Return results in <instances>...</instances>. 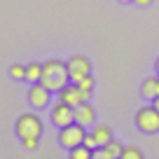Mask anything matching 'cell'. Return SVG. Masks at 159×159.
I'll return each mask as SVG.
<instances>
[{"instance_id": "cell-17", "label": "cell", "mask_w": 159, "mask_h": 159, "mask_svg": "<svg viewBox=\"0 0 159 159\" xmlns=\"http://www.w3.org/2000/svg\"><path fill=\"white\" fill-rule=\"evenodd\" d=\"M82 143H84L87 148H91V150L98 148V140L94 138V134H91V131H87V134H84V140H82Z\"/></svg>"}, {"instance_id": "cell-11", "label": "cell", "mask_w": 159, "mask_h": 159, "mask_svg": "<svg viewBox=\"0 0 159 159\" xmlns=\"http://www.w3.org/2000/svg\"><path fill=\"white\" fill-rule=\"evenodd\" d=\"M91 134L98 140V145H105L108 140H112V129H110L108 124H96L94 129H91Z\"/></svg>"}, {"instance_id": "cell-6", "label": "cell", "mask_w": 159, "mask_h": 159, "mask_svg": "<svg viewBox=\"0 0 159 159\" xmlns=\"http://www.w3.org/2000/svg\"><path fill=\"white\" fill-rule=\"evenodd\" d=\"M66 66H68L70 82H80V80L84 77V75H89V73H91V61L87 59L84 54H73L68 61H66Z\"/></svg>"}, {"instance_id": "cell-10", "label": "cell", "mask_w": 159, "mask_h": 159, "mask_svg": "<svg viewBox=\"0 0 159 159\" xmlns=\"http://www.w3.org/2000/svg\"><path fill=\"white\" fill-rule=\"evenodd\" d=\"M140 94H143V98L152 101L159 96V75H152V77H145L143 84H140Z\"/></svg>"}, {"instance_id": "cell-4", "label": "cell", "mask_w": 159, "mask_h": 159, "mask_svg": "<svg viewBox=\"0 0 159 159\" xmlns=\"http://www.w3.org/2000/svg\"><path fill=\"white\" fill-rule=\"evenodd\" d=\"M84 134H87V126L77 124V122H73V124H68V126H61V129H59V143H61V148L73 150L75 145H80L82 140H84Z\"/></svg>"}, {"instance_id": "cell-13", "label": "cell", "mask_w": 159, "mask_h": 159, "mask_svg": "<svg viewBox=\"0 0 159 159\" xmlns=\"http://www.w3.org/2000/svg\"><path fill=\"white\" fill-rule=\"evenodd\" d=\"M70 157H73V159H91V157H94V150L87 148L84 143H80V145H75V148L70 150Z\"/></svg>"}, {"instance_id": "cell-2", "label": "cell", "mask_w": 159, "mask_h": 159, "mask_svg": "<svg viewBox=\"0 0 159 159\" xmlns=\"http://www.w3.org/2000/svg\"><path fill=\"white\" fill-rule=\"evenodd\" d=\"M14 131L19 136V140L24 138H40L42 136V119L38 117L35 112H24L16 117V124H14Z\"/></svg>"}, {"instance_id": "cell-9", "label": "cell", "mask_w": 159, "mask_h": 159, "mask_svg": "<svg viewBox=\"0 0 159 159\" xmlns=\"http://www.w3.org/2000/svg\"><path fill=\"white\" fill-rule=\"evenodd\" d=\"M75 122L82 126H94L96 124V108L89 101H82V103L75 108Z\"/></svg>"}, {"instance_id": "cell-18", "label": "cell", "mask_w": 159, "mask_h": 159, "mask_svg": "<svg viewBox=\"0 0 159 159\" xmlns=\"http://www.w3.org/2000/svg\"><path fill=\"white\" fill-rule=\"evenodd\" d=\"M38 140H40V138H35V136H33V138H24L21 143H24V148H28V150H35V148H38Z\"/></svg>"}, {"instance_id": "cell-15", "label": "cell", "mask_w": 159, "mask_h": 159, "mask_svg": "<svg viewBox=\"0 0 159 159\" xmlns=\"http://www.w3.org/2000/svg\"><path fill=\"white\" fill-rule=\"evenodd\" d=\"M10 75H12L14 80H26V66L12 63V66H10Z\"/></svg>"}, {"instance_id": "cell-5", "label": "cell", "mask_w": 159, "mask_h": 159, "mask_svg": "<svg viewBox=\"0 0 159 159\" xmlns=\"http://www.w3.org/2000/svg\"><path fill=\"white\" fill-rule=\"evenodd\" d=\"M49 122L56 126V129L73 124V122H75V108L66 105L63 101H56V103L49 108Z\"/></svg>"}, {"instance_id": "cell-21", "label": "cell", "mask_w": 159, "mask_h": 159, "mask_svg": "<svg viewBox=\"0 0 159 159\" xmlns=\"http://www.w3.org/2000/svg\"><path fill=\"white\" fill-rule=\"evenodd\" d=\"M154 70H157V75H159V56H157V61H154Z\"/></svg>"}, {"instance_id": "cell-16", "label": "cell", "mask_w": 159, "mask_h": 159, "mask_svg": "<svg viewBox=\"0 0 159 159\" xmlns=\"http://www.w3.org/2000/svg\"><path fill=\"white\" fill-rule=\"evenodd\" d=\"M94 84H96V80H94V75H91V73H89V75H84V77L77 82L80 89H87V91H94Z\"/></svg>"}, {"instance_id": "cell-22", "label": "cell", "mask_w": 159, "mask_h": 159, "mask_svg": "<svg viewBox=\"0 0 159 159\" xmlns=\"http://www.w3.org/2000/svg\"><path fill=\"white\" fill-rule=\"evenodd\" d=\"M119 2H122V5H126V2H134V0H119Z\"/></svg>"}, {"instance_id": "cell-7", "label": "cell", "mask_w": 159, "mask_h": 159, "mask_svg": "<svg viewBox=\"0 0 159 159\" xmlns=\"http://www.w3.org/2000/svg\"><path fill=\"white\" fill-rule=\"evenodd\" d=\"M52 94H54V91H49L42 82H30V87H28V103H30V108H38V110L47 108Z\"/></svg>"}, {"instance_id": "cell-14", "label": "cell", "mask_w": 159, "mask_h": 159, "mask_svg": "<svg viewBox=\"0 0 159 159\" xmlns=\"http://www.w3.org/2000/svg\"><path fill=\"white\" fill-rule=\"evenodd\" d=\"M143 157V152H140L136 145H126V148H122V159H140Z\"/></svg>"}, {"instance_id": "cell-1", "label": "cell", "mask_w": 159, "mask_h": 159, "mask_svg": "<svg viewBox=\"0 0 159 159\" xmlns=\"http://www.w3.org/2000/svg\"><path fill=\"white\" fill-rule=\"evenodd\" d=\"M40 82H42L49 91H59L63 84H68L70 75H68V66H66V61L47 59L45 63H42V77H40Z\"/></svg>"}, {"instance_id": "cell-12", "label": "cell", "mask_w": 159, "mask_h": 159, "mask_svg": "<svg viewBox=\"0 0 159 159\" xmlns=\"http://www.w3.org/2000/svg\"><path fill=\"white\" fill-rule=\"evenodd\" d=\"M40 77H42V63L30 61L26 66V82H40Z\"/></svg>"}, {"instance_id": "cell-3", "label": "cell", "mask_w": 159, "mask_h": 159, "mask_svg": "<svg viewBox=\"0 0 159 159\" xmlns=\"http://www.w3.org/2000/svg\"><path fill=\"white\" fill-rule=\"evenodd\" d=\"M136 126L143 134H157L159 131V110L152 103L138 108V112H136Z\"/></svg>"}, {"instance_id": "cell-19", "label": "cell", "mask_w": 159, "mask_h": 159, "mask_svg": "<svg viewBox=\"0 0 159 159\" xmlns=\"http://www.w3.org/2000/svg\"><path fill=\"white\" fill-rule=\"evenodd\" d=\"M138 7H148V5H152V0H134Z\"/></svg>"}, {"instance_id": "cell-20", "label": "cell", "mask_w": 159, "mask_h": 159, "mask_svg": "<svg viewBox=\"0 0 159 159\" xmlns=\"http://www.w3.org/2000/svg\"><path fill=\"white\" fill-rule=\"evenodd\" d=\"M152 105H154V108L159 110V96H157V98H152Z\"/></svg>"}, {"instance_id": "cell-8", "label": "cell", "mask_w": 159, "mask_h": 159, "mask_svg": "<svg viewBox=\"0 0 159 159\" xmlns=\"http://www.w3.org/2000/svg\"><path fill=\"white\" fill-rule=\"evenodd\" d=\"M59 101H63L66 105H70V108H77L80 103H82V89L77 87V82H68V84H63L59 91Z\"/></svg>"}]
</instances>
